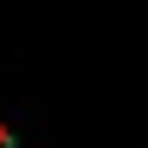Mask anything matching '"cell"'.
Wrapping results in <instances>:
<instances>
[{
	"mask_svg": "<svg viewBox=\"0 0 148 148\" xmlns=\"http://www.w3.org/2000/svg\"><path fill=\"white\" fill-rule=\"evenodd\" d=\"M0 148H18V136H12V125H0Z\"/></svg>",
	"mask_w": 148,
	"mask_h": 148,
	"instance_id": "cell-1",
	"label": "cell"
}]
</instances>
